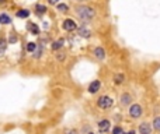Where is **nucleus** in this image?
I'll list each match as a JSON object with an SVG mask.
<instances>
[{
  "instance_id": "0eeeda50",
  "label": "nucleus",
  "mask_w": 160,
  "mask_h": 134,
  "mask_svg": "<svg viewBox=\"0 0 160 134\" xmlns=\"http://www.w3.org/2000/svg\"><path fill=\"white\" fill-rule=\"evenodd\" d=\"M100 87H101L100 81H93L90 85H89V91H90L91 94H96V92H97V91L100 89Z\"/></svg>"
},
{
  "instance_id": "6ab92c4d",
  "label": "nucleus",
  "mask_w": 160,
  "mask_h": 134,
  "mask_svg": "<svg viewBox=\"0 0 160 134\" xmlns=\"http://www.w3.org/2000/svg\"><path fill=\"white\" fill-rule=\"evenodd\" d=\"M115 82H117V84H121V82H124V76H122V74H118V76H115Z\"/></svg>"
},
{
  "instance_id": "5701e85b",
  "label": "nucleus",
  "mask_w": 160,
  "mask_h": 134,
  "mask_svg": "<svg viewBox=\"0 0 160 134\" xmlns=\"http://www.w3.org/2000/svg\"><path fill=\"white\" fill-rule=\"evenodd\" d=\"M66 134H77L76 130H70V131H66Z\"/></svg>"
},
{
  "instance_id": "f8f14e48",
  "label": "nucleus",
  "mask_w": 160,
  "mask_h": 134,
  "mask_svg": "<svg viewBox=\"0 0 160 134\" xmlns=\"http://www.w3.org/2000/svg\"><path fill=\"white\" fill-rule=\"evenodd\" d=\"M121 101H122V105H129L131 103V97L128 94H124L122 97H121Z\"/></svg>"
},
{
  "instance_id": "a878e982",
  "label": "nucleus",
  "mask_w": 160,
  "mask_h": 134,
  "mask_svg": "<svg viewBox=\"0 0 160 134\" xmlns=\"http://www.w3.org/2000/svg\"><path fill=\"white\" fill-rule=\"evenodd\" d=\"M4 1H6V0H0V3H4Z\"/></svg>"
},
{
  "instance_id": "6e6552de",
  "label": "nucleus",
  "mask_w": 160,
  "mask_h": 134,
  "mask_svg": "<svg viewBox=\"0 0 160 134\" xmlns=\"http://www.w3.org/2000/svg\"><path fill=\"white\" fill-rule=\"evenodd\" d=\"M27 28H28V31H31L34 35L39 34V28H38V25H37V24H34V22H30V24L27 25Z\"/></svg>"
},
{
  "instance_id": "7ed1b4c3",
  "label": "nucleus",
  "mask_w": 160,
  "mask_h": 134,
  "mask_svg": "<svg viewBox=\"0 0 160 134\" xmlns=\"http://www.w3.org/2000/svg\"><path fill=\"white\" fill-rule=\"evenodd\" d=\"M129 115H131V118L133 119H138L142 116V108H140V105H132L131 109H129Z\"/></svg>"
},
{
  "instance_id": "4468645a",
  "label": "nucleus",
  "mask_w": 160,
  "mask_h": 134,
  "mask_svg": "<svg viewBox=\"0 0 160 134\" xmlns=\"http://www.w3.org/2000/svg\"><path fill=\"white\" fill-rule=\"evenodd\" d=\"M28 16H30L28 10H20V11L17 13V17H20V18H27Z\"/></svg>"
},
{
  "instance_id": "9b49d317",
  "label": "nucleus",
  "mask_w": 160,
  "mask_h": 134,
  "mask_svg": "<svg viewBox=\"0 0 160 134\" xmlns=\"http://www.w3.org/2000/svg\"><path fill=\"white\" fill-rule=\"evenodd\" d=\"M79 35L83 38H89L90 37V31H89L86 27H82V28H79Z\"/></svg>"
},
{
  "instance_id": "f3484780",
  "label": "nucleus",
  "mask_w": 160,
  "mask_h": 134,
  "mask_svg": "<svg viewBox=\"0 0 160 134\" xmlns=\"http://www.w3.org/2000/svg\"><path fill=\"white\" fill-rule=\"evenodd\" d=\"M58 10L62 13H66V11H69V7L66 4H58Z\"/></svg>"
},
{
  "instance_id": "dca6fc26",
  "label": "nucleus",
  "mask_w": 160,
  "mask_h": 134,
  "mask_svg": "<svg viewBox=\"0 0 160 134\" xmlns=\"http://www.w3.org/2000/svg\"><path fill=\"white\" fill-rule=\"evenodd\" d=\"M37 46H38L37 43H34V42H30V43L27 45V50H28V52H35Z\"/></svg>"
},
{
  "instance_id": "39448f33",
  "label": "nucleus",
  "mask_w": 160,
  "mask_h": 134,
  "mask_svg": "<svg viewBox=\"0 0 160 134\" xmlns=\"http://www.w3.org/2000/svg\"><path fill=\"white\" fill-rule=\"evenodd\" d=\"M150 130H152V127H150V124L149 123H142L139 126V131H140V134H149L150 133Z\"/></svg>"
},
{
  "instance_id": "bb28decb",
  "label": "nucleus",
  "mask_w": 160,
  "mask_h": 134,
  "mask_svg": "<svg viewBox=\"0 0 160 134\" xmlns=\"http://www.w3.org/2000/svg\"><path fill=\"white\" fill-rule=\"evenodd\" d=\"M91 134H93V133H91Z\"/></svg>"
},
{
  "instance_id": "20e7f679",
  "label": "nucleus",
  "mask_w": 160,
  "mask_h": 134,
  "mask_svg": "<svg viewBox=\"0 0 160 134\" xmlns=\"http://www.w3.org/2000/svg\"><path fill=\"white\" fill-rule=\"evenodd\" d=\"M63 28L66 31H74L76 29V22L73 20H65L63 21Z\"/></svg>"
},
{
  "instance_id": "f257e3e1",
  "label": "nucleus",
  "mask_w": 160,
  "mask_h": 134,
  "mask_svg": "<svg viewBox=\"0 0 160 134\" xmlns=\"http://www.w3.org/2000/svg\"><path fill=\"white\" fill-rule=\"evenodd\" d=\"M77 14L80 18H83V20H91L93 17H94V10L91 7H87V6H80V7H77Z\"/></svg>"
},
{
  "instance_id": "f03ea898",
  "label": "nucleus",
  "mask_w": 160,
  "mask_h": 134,
  "mask_svg": "<svg viewBox=\"0 0 160 134\" xmlns=\"http://www.w3.org/2000/svg\"><path fill=\"white\" fill-rule=\"evenodd\" d=\"M97 105H99L100 109H108L112 106V99L110 97H101L97 101Z\"/></svg>"
},
{
  "instance_id": "b1692460",
  "label": "nucleus",
  "mask_w": 160,
  "mask_h": 134,
  "mask_svg": "<svg viewBox=\"0 0 160 134\" xmlns=\"http://www.w3.org/2000/svg\"><path fill=\"white\" fill-rule=\"evenodd\" d=\"M49 3H51V4H56V3H58V0H49Z\"/></svg>"
},
{
  "instance_id": "1a4fd4ad",
  "label": "nucleus",
  "mask_w": 160,
  "mask_h": 134,
  "mask_svg": "<svg viewBox=\"0 0 160 134\" xmlns=\"http://www.w3.org/2000/svg\"><path fill=\"white\" fill-rule=\"evenodd\" d=\"M6 48H7V42H6V39H4V38H0V57L4 55Z\"/></svg>"
},
{
  "instance_id": "393cba45",
  "label": "nucleus",
  "mask_w": 160,
  "mask_h": 134,
  "mask_svg": "<svg viewBox=\"0 0 160 134\" xmlns=\"http://www.w3.org/2000/svg\"><path fill=\"white\" fill-rule=\"evenodd\" d=\"M128 134H135V133H133V131H129V133H128Z\"/></svg>"
},
{
  "instance_id": "9d476101",
  "label": "nucleus",
  "mask_w": 160,
  "mask_h": 134,
  "mask_svg": "<svg viewBox=\"0 0 160 134\" xmlns=\"http://www.w3.org/2000/svg\"><path fill=\"white\" fill-rule=\"evenodd\" d=\"M94 55L97 56V59H104L105 57V50L103 48H96Z\"/></svg>"
},
{
  "instance_id": "412c9836",
  "label": "nucleus",
  "mask_w": 160,
  "mask_h": 134,
  "mask_svg": "<svg viewBox=\"0 0 160 134\" xmlns=\"http://www.w3.org/2000/svg\"><path fill=\"white\" fill-rule=\"evenodd\" d=\"M112 134H122V129H121V127H114Z\"/></svg>"
},
{
  "instance_id": "4be33fe9",
  "label": "nucleus",
  "mask_w": 160,
  "mask_h": 134,
  "mask_svg": "<svg viewBox=\"0 0 160 134\" xmlns=\"http://www.w3.org/2000/svg\"><path fill=\"white\" fill-rule=\"evenodd\" d=\"M16 41H17V37L14 34H11V35H10V42H16Z\"/></svg>"
},
{
  "instance_id": "a211bd4d",
  "label": "nucleus",
  "mask_w": 160,
  "mask_h": 134,
  "mask_svg": "<svg viewBox=\"0 0 160 134\" xmlns=\"http://www.w3.org/2000/svg\"><path fill=\"white\" fill-rule=\"evenodd\" d=\"M153 127H155L156 130H160V118L155 119V122H153Z\"/></svg>"
},
{
  "instance_id": "423d86ee",
  "label": "nucleus",
  "mask_w": 160,
  "mask_h": 134,
  "mask_svg": "<svg viewBox=\"0 0 160 134\" xmlns=\"http://www.w3.org/2000/svg\"><path fill=\"white\" fill-rule=\"evenodd\" d=\"M99 129L101 133L108 131V129H110V122H108V120H101V122L99 123Z\"/></svg>"
},
{
  "instance_id": "2eb2a0df",
  "label": "nucleus",
  "mask_w": 160,
  "mask_h": 134,
  "mask_svg": "<svg viewBox=\"0 0 160 134\" xmlns=\"http://www.w3.org/2000/svg\"><path fill=\"white\" fill-rule=\"evenodd\" d=\"M0 21H2L3 24H10V22H11L10 17L6 16V14H2V16H0Z\"/></svg>"
},
{
  "instance_id": "ddd939ff",
  "label": "nucleus",
  "mask_w": 160,
  "mask_h": 134,
  "mask_svg": "<svg viewBox=\"0 0 160 134\" xmlns=\"http://www.w3.org/2000/svg\"><path fill=\"white\" fill-rule=\"evenodd\" d=\"M62 43H63V39H59V41L53 42V43H52V50H58V49H61Z\"/></svg>"
},
{
  "instance_id": "aec40b11",
  "label": "nucleus",
  "mask_w": 160,
  "mask_h": 134,
  "mask_svg": "<svg viewBox=\"0 0 160 134\" xmlns=\"http://www.w3.org/2000/svg\"><path fill=\"white\" fill-rule=\"evenodd\" d=\"M37 10H38V13H39V14H42V13L46 11V7H45V6H42V4H38V6H37Z\"/></svg>"
}]
</instances>
